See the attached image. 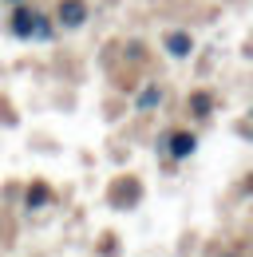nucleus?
Masks as SVG:
<instances>
[{
  "label": "nucleus",
  "mask_w": 253,
  "mask_h": 257,
  "mask_svg": "<svg viewBox=\"0 0 253 257\" xmlns=\"http://www.w3.org/2000/svg\"><path fill=\"white\" fill-rule=\"evenodd\" d=\"M12 28H16V36H48V24L40 16H32V12H16Z\"/></svg>",
  "instance_id": "1"
},
{
  "label": "nucleus",
  "mask_w": 253,
  "mask_h": 257,
  "mask_svg": "<svg viewBox=\"0 0 253 257\" xmlns=\"http://www.w3.org/2000/svg\"><path fill=\"white\" fill-rule=\"evenodd\" d=\"M83 16H87V8H83V0H63L60 4V20L67 28H75V24H83Z\"/></svg>",
  "instance_id": "2"
},
{
  "label": "nucleus",
  "mask_w": 253,
  "mask_h": 257,
  "mask_svg": "<svg viewBox=\"0 0 253 257\" xmlns=\"http://www.w3.org/2000/svg\"><path fill=\"white\" fill-rule=\"evenodd\" d=\"M190 151H194V135H186V131H178V135L170 139V155H174V159H186Z\"/></svg>",
  "instance_id": "3"
},
{
  "label": "nucleus",
  "mask_w": 253,
  "mask_h": 257,
  "mask_svg": "<svg viewBox=\"0 0 253 257\" xmlns=\"http://www.w3.org/2000/svg\"><path fill=\"white\" fill-rule=\"evenodd\" d=\"M166 48H170L174 56H186V52H190V36L186 32H170V36H166Z\"/></svg>",
  "instance_id": "4"
},
{
  "label": "nucleus",
  "mask_w": 253,
  "mask_h": 257,
  "mask_svg": "<svg viewBox=\"0 0 253 257\" xmlns=\"http://www.w3.org/2000/svg\"><path fill=\"white\" fill-rule=\"evenodd\" d=\"M190 107H194L198 115H210V95H194V99H190Z\"/></svg>",
  "instance_id": "5"
},
{
  "label": "nucleus",
  "mask_w": 253,
  "mask_h": 257,
  "mask_svg": "<svg viewBox=\"0 0 253 257\" xmlns=\"http://www.w3.org/2000/svg\"><path fill=\"white\" fill-rule=\"evenodd\" d=\"M40 202H48V190H44V186L28 190V206H40Z\"/></svg>",
  "instance_id": "6"
},
{
  "label": "nucleus",
  "mask_w": 253,
  "mask_h": 257,
  "mask_svg": "<svg viewBox=\"0 0 253 257\" xmlns=\"http://www.w3.org/2000/svg\"><path fill=\"white\" fill-rule=\"evenodd\" d=\"M158 103V91L155 87H151V91H143V95H139V107H155Z\"/></svg>",
  "instance_id": "7"
}]
</instances>
